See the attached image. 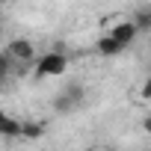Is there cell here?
<instances>
[{"mask_svg":"<svg viewBox=\"0 0 151 151\" xmlns=\"http://www.w3.org/2000/svg\"><path fill=\"white\" fill-rule=\"evenodd\" d=\"M68 71V56L65 50H45L36 56V77H59Z\"/></svg>","mask_w":151,"mask_h":151,"instance_id":"6da1fadb","label":"cell"},{"mask_svg":"<svg viewBox=\"0 0 151 151\" xmlns=\"http://www.w3.org/2000/svg\"><path fill=\"white\" fill-rule=\"evenodd\" d=\"M6 53L18 62V65H27V62H33L36 59V45L30 42V39H12L9 45H6Z\"/></svg>","mask_w":151,"mask_h":151,"instance_id":"7a4b0ae2","label":"cell"},{"mask_svg":"<svg viewBox=\"0 0 151 151\" xmlns=\"http://www.w3.org/2000/svg\"><path fill=\"white\" fill-rule=\"evenodd\" d=\"M119 47H130L133 42H136V36H139V30L130 24V21H119V24H113V30L107 33Z\"/></svg>","mask_w":151,"mask_h":151,"instance_id":"3957f363","label":"cell"},{"mask_svg":"<svg viewBox=\"0 0 151 151\" xmlns=\"http://www.w3.org/2000/svg\"><path fill=\"white\" fill-rule=\"evenodd\" d=\"M21 74H24V65H18L6 50H0V83H6L12 77H21Z\"/></svg>","mask_w":151,"mask_h":151,"instance_id":"277c9868","label":"cell"},{"mask_svg":"<svg viewBox=\"0 0 151 151\" xmlns=\"http://www.w3.org/2000/svg\"><path fill=\"white\" fill-rule=\"evenodd\" d=\"M0 136L3 139H21V119L0 113Z\"/></svg>","mask_w":151,"mask_h":151,"instance_id":"5b68a950","label":"cell"},{"mask_svg":"<svg viewBox=\"0 0 151 151\" xmlns=\"http://www.w3.org/2000/svg\"><path fill=\"white\" fill-rule=\"evenodd\" d=\"M45 130H47L45 122H39V119H21V139H42Z\"/></svg>","mask_w":151,"mask_h":151,"instance_id":"8992f818","label":"cell"},{"mask_svg":"<svg viewBox=\"0 0 151 151\" xmlns=\"http://www.w3.org/2000/svg\"><path fill=\"white\" fill-rule=\"evenodd\" d=\"M130 24H133L139 33H151V9H148V6H139V9L133 12Z\"/></svg>","mask_w":151,"mask_h":151,"instance_id":"52a82bcc","label":"cell"},{"mask_svg":"<svg viewBox=\"0 0 151 151\" xmlns=\"http://www.w3.org/2000/svg\"><path fill=\"white\" fill-rule=\"evenodd\" d=\"M95 50H98L101 56H119L124 47H119V45H116L110 36H101V39H98V45H95Z\"/></svg>","mask_w":151,"mask_h":151,"instance_id":"ba28073f","label":"cell"},{"mask_svg":"<svg viewBox=\"0 0 151 151\" xmlns=\"http://www.w3.org/2000/svg\"><path fill=\"white\" fill-rule=\"evenodd\" d=\"M62 92H65V95H68V98H71L74 104H77V107H80V104L86 101V89H83V83H68V86H65Z\"/></svg>","mask_w":151,"mask_h":151,"instance_id":"9c48e42d","label":"cell"},{"mask_svg":"<svg viewBox=\"0 0 151 151\" xmlns=\"http://www.w3.org/2000/svg\"><path fill=\"white\" fill-rule=\"evenodd\" d=\"M53 110H56V113H71V110H77V104H74L65 92H56V98H53Z\"/></svg>","mask_w":151,"mask_h":151,"instance_id":"30bf717a","label":"cell"},{"mask_svg":"<svg viewBox=\"0 0 151 151\" xmlns=\"http://www.w3.org/2000/svg\"><path fill=\"white\" fill-rule=\"evenodd\" d=\"M139 95L151 104V77H145V83H142V89H139Z\"/></svg>","mask_w":151,"mask_h":151,"instance_id":"8fae6325","label":"cell"},{"mask_svg":"<svg viewBox=\"0 0 151 151\" xmlns=\"http://www.w3.org/2000/svg\"><path fill=\"white\" fill-rule=\"evenodd\" d=\"M142 130H145V133H148V136H151V113H148V116H145V119H142Z\"/></svg>","mask_w":151,"mask_h":151,"instance_id":"7c38bea8","label":"cell"},{"mask_svg":"<svg viewBox=\"0 0 151 151\" xmlns=\"http://www.w3.org/2000/svg\"><path fill=\"white\" fill-rule=\"evenodd\" d=\"M104 151H116V148H104Z\"/></svg>","mask_w":151,"mask_h":151,"instance_id":"4fadbf2b","label":"cell"}]
</instances>
